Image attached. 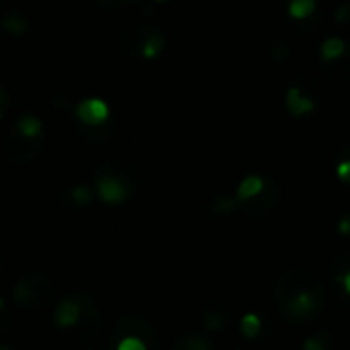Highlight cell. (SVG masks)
Returning <instances> with one entry per match:
<instances>
[{"mask_svg":"<svg viewBox=\"0 0 350 350\" xmlns=\"http://www.w3.org/2000/svg\"><path fill=\"white\" fill-rule=\"evenodd\" d=\"M70 203H76V205H88L90 203V193L86 187H74L70 191Z\"/></svg>","mask_w":350,"mask_h":350,"instance_id":"21","label":"cell"},{"mask_svg":"<svg viewBox=\"0 0 350 350\" xmlns=\"http://www.w3.org/2000/svg\"><path fill=\"white\" fill-rule=\"evenodd\" d=\"M234 350H244V349H234Z\"/></svg>","mask_w":350,"mask_h":350,"instance_id":"29","label":"cell"},{"mask_svg":"<svg viewBox=\"0 0 350 350\" xmlns=\"http://www.w3.org/2000/svg\"><path fill=\"white\" fill-rule=\"evenodd\" d=\"M0 350H10V349H0Z\"/></svg>","mask_w":350,"mask_h":350,"instance_id":"28","label":"cell"},{"mask_svg":"<svg viewBox=\"0 0 350 350\" xmlns=\"http://www.w3.org/2000/svg\"><path fill=\"white\" fill-rule=\"evenodd\" d=\"M123 336H139L146 342H154V345L158 342L156 328L146 318H139V316H125L113 326V338L117 340Z\"/></svg>","mask_w":350,"mask_h":350,"instance_id":"6","label":"cell"},{"mask_svg":"<svg viewBox=\"0 0 350 350\" xmlns=\"http://www.w3.org/2000/svg\"><path fill=\"white\" fill-rule=\"evenodd\" d=\"M137 185L135 170L123 160H109L96 172V191L105 203H121Z\"/></svg>","mask_w":350,"mask_h":350,"instance_id":"2","label":"cell"},{"mask_svg":"<svg viewBox=\"0 0 350 350\" xmlns=\"http://www.w3.org/2000/svg\"><path fill=\"white\" fill-rule=\"evenodd\" d=\"M336 174L342 183L350 185V158H345V160H338L336 164Z\"/></svg>","mask_w":350,"mask_h":350,"instance_id":"24","label":"cell"},{"mask_svg":"<svg viewBox=\"0 0 350 350\" xmlns=\"http://www.w3.org/2000/svg\"><path fill=\"white\" fill-rule=\"evenodd\" d=\"M41 150H43V139L41 137H35V139L25 137L16 129H12V133H8L6 139H4V154H6V158L12 164H18V166L31 164L39 156Z\"/></svg>","mask_w":350,"mask_h":350,"instance_id":"4","label":"cell"},{"mask_svg":"<svg viewBox=\"0 0 350 350\" xmlns=\"http://www.w3.org/2000/svg\"><path fill=\"white\" fill-rule=\"evenodd\" d=\"M76 111H78V113H76L78 119H80L84 125H88V127H96V125L105 123L107 117H109L107 105H105L103 100H98V98H86V100H82V103L78 105Z\"/></svg>","mask_w":350,"mask_h":350,"instance_id":"8","label":"cell"},{"mask_svg":"<svg viewBox=\"0 0 350 350\" xmlns=\"http://www.w3.org/2000/svg\"><path fill=\"white\" fill-rule=\"evenodd\" d=\"M14 129H16L21 135H25V137H31V139H35V137H41V123H39V119H35V117H31V115H25V117H21Z\"/></svg>","mask_w":350,"mask_h":350,"instance_id":"17","label":"cell"},{"mask_svg":"<svg viewBox=\"0 0 350 350\" xmlns=\"http://www.w3.org/2000/svg\"><path fill=\"white\" fill-rule=\"evenodd\" d=\"M78 318H80V301H78V295L59 301V306H57V310H55V322H57L62 328L74 326V324L78 322Z\"/></svg>","mask_w":350,"mask_h":350,"instance_id":"11","label":"cell"},{"mask_svg":"<svg viewBox=\"0 0 350 350\" xmlns=\"http://www.w3.org/2000/svg\"><path fill=\"white\" fill-rule=\"evenodd\" d=\"M316 8H318V0H291L287 12L293 21H306L316 12Z\"/></svg>","mask_w":350,"mask_h":350,"instance_id":"16","label":"cell"},{"mask_svg":"<svg viewBox=\"0 0 350 350\" xmlns=\"http://www.w3.org/2000/svg\"><path fill=\"white\" fill-rule=\"evenodd\" d=\"M12 295H14L16 304L25 310H45L57 297L53 279H49L43 273H31V275H25L23 279H18Z\"/></svg>","mask_w":350,"mask_h":350,"instance_id":"3","label":"cell"},{"mask_svg":"<svg viewBox=\"0 0 350 350\" xmlns=\"http://www.w3.org/2000/svg\"><path fill=\"white\" fill-rule=\"evenodd\" d=\"M285 107L293 117H306L316 111V100L304 94L299 86H289V90L285 92Z\"/></svg>","mask_w":350,"mask_h":350,"instance_id":"10","label":"cell"},{"mask_svg":"<svg viewBox=\"0 0 350 350\" xmlns=\"http://www.w3.org/2000/svg\"><path fill=\"white\" fill-rule=\"evenodd\" d=\"M96 2H98V6H103L107 10H121V8H125L137 0H96Z\"/></svg>","mask_w":350,"mask_h":350,"instance_id":"23","label":"cell"},{"mask_svg":"<svg viewBox=\"0 0 350 350\" xmlns=\"http://www.w3.org/2000/svg\"><path fill=\"white\" fill-rule=\"evenodd\" d=\"M240 328H242V334L246 338H254L256 334H260V318L254 316V314H248V316L242 318Z\"/></svg>","mask_w":350,"mask_h":350,"instance_id":"19","label":"cell"},{"mask_svg":"<svg viewBox=\"0 0 350 350\" xmlns=\"http://www.w3.org/2000/svg\"><path fill=\"white\" fill-rule=\"evenodd\" d=\"M170 350H215V345L203 334H185L170 347Z\"/></svg>","mask_w":350,"mask_h":350,"instance_id":"15","label":"cell"},{"mask_svg":"<svg viewBox=\"0 0 350 350\" xmlns=\"http://www.w3.org/2000/svg\"><path fill=\"white\" fill-rule=\"evenodd\" d=\"M0 306H2V304H0Z\"/></svg>","mask_w":350,"mask_h":350,"instance_id":"30","label":"cell"},{"mask_svg":"<svg viewBox=\"0 0 350 350\" xmlns=\"http://www.w3.org/2000/svg\"><path fill=\"white\" fill-rule=\"evenodd\" d=\"M330 275L342 287V291L350 297V252H345V254H340V256H336L332 260Z\"/></svg>","mask_w":350,"mask_h":350,"instance_id":"12","label":"cell"},{"mask_svg":"<svg viewBox=\"0 0 350 350\" xmlns=\"http://www.w3.org/2000/svg\"><path fill=\"white\" fill-rule=\"evenodd\" d=\"M275 301L285 320L299 324L314 320L324 310L326 293L312 269L291 267L275 285Z\"/></svg>","mask_w":350,"mask_h":350,"instance_id":"1","label":"cell"},{"mask_svg":"<svg viewBox=\"0 0 350 350\" xmlns=\"http://www.w3.org/2000/svg\"><path fill=\"white\" fill-rule=\"evenodd\" d=\"M279 201H281V187L277 185V180L267 178L265 189L256 197H252L250 201L240 203V209L248 217H267L277 209Z\"/></svg>","mask_w":350,"mask_h":350,"instance_id":"5","label":"cell"},{"mask_svg":"<svg viewBox=\"0 0 350 350\" xmlns=\"http://www.w3.org/2000/svg\"><path fill=\"white\" fill-rule=\"evenodd\" d=\"M349 51V43L342 37H328L322 45H320V57L330 64V62H338L345 53Z\"/></svg>","mask_w":350,"mask_h":350,"instance_id":"13","label":"cell"},{"mask_svg":"<svg viewBox=\"0 0 350 350\" xmlns=\"http://www.w3.org/2000/svg\"><path fill=\"white\" fill-rule=\"evenodd\" d=\"M2 25H4V29H6L8 33H14V35H21V33H25V31H27V23H25L21 16H16V14L6 16Z\"/></svg>","mask_w":350,"mask_h":350,"instance_id":"20","label":"cell"},{"mask_svg":"<svg viewBox=\"0 0 350 350\" xmlns=\"http://www.w3.org/2000/svg\"><path fill=\"white\" fill-rule=\"evenodd\" d=\"M265 180L267 178H262V176H246L242 183H240V187H238V191H236V201L238 203H244V201H250L252 197H256L262 189H265Z\"/></svg>","mask_w":350,"mask_h":350,"instance_id":"14","label":"cell"},{"mask_svg":"<svg viewBox=\"0 0 350 350\" xmlns=\"http://www.w3.org/2000/svg\"><path fill=\"white\" fill-rule=\"evenodd\" d=\"M338 232H340L345 238H350V213H347V215L338 221Z\"/></svg>","mask_w":350,"mask_h":350,"instance_id":"26","label":"cell"},{"mask_svg":"<svg viewBox=\"0 0 350 350\" xmlns=\"http://www.w3.org/2000/svg\"><path fill=\"white\" fill-rule=\"evenodd\" d=\"M334 345V340L328 336V332H318L310 338H306L304 350H330Z\"/></svg>","mask_w":350,"mask_h":350,"instance_id":"18","label":"cell"},{"mask_svg":"<svg viewBox=\"0 0 350 350\" xmlns=\"http://www.w3.org/2000/svg\"><path fill=\"white\" fill-rule=\"evenodd\" d=\"M119 350H148V349H146V345H144L139 338H135V336H127L125 340H121V342H119Z\"/></svg>","mask_w":350,"mask_h":350,"instance_id":"25","label":"cell"},{"mask_svg":"<svg viewBox=\"0 0 350 350\" xmlns=\"http://www.w3.org/2000/svg\"><path fill=\"white\" fill-rule=\"evenodd\" d=\"M236 205H238V201H236V199H230V197H217V199L213 201V209L219 211V213H228V211H232Z\"/></svg>","mask_w":350,"mask_h":350,"instance_id":"22","label":"cell"},{"mask_svg":"<svg viewBox=\"0 0 350 350\" xmlns=\"http://www.w3.org/2000/svg\"><path fill=\"white\" fill-rule=\"evenodd\" d=\"M80 301V318L78 322H82V328L76 332L80 340H92L94 334L100 332V314L94 306V301L88 295H78Z\"/></svg>","mask_w":350,"mask_h":350,"instance_id":"7","label":"cell"},{"mask_svg":"<svg viewBox=\"0 0 350 350\" xmlns=\"http://www.w3.org/2000/svg\"><path fill=\"white\" fill-rule=\"evenodd\" d=\"M6 105V92H4V88L0 86V109Z\"/></svg>","mask_w":350,"mask_h":350,"instance_id":"27","label":"cell"},{"mask_svg":"<svg viewBox=\"0 0 350 350\" xmlns=\"http://www.w3.org/2000/svg\"><path fill=\"white\" fill-rule=\"evenodd\" d=\"M232 322V310L224 301H211L203 312V324L209 332H219Z\"/></svg>","mask_w":350,"mask_h":350,"instance_id":"9","label":"cell"}]
</instances>
